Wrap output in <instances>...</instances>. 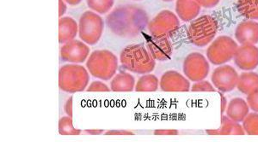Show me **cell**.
Listing matches in <instances>:
<instances>
[{"mask_svg": "<svg viewBox=\"0 0 258 159\" xmlns=\"http://www.w3.org/2000/svg\"><path fill=\"white\" fill-rule=\"evenodd\" d=\"M237 9L248 20H258V0H238Z\"/></svg>", "mask_w": 258, "mask_h": 159, "instance_id": "cell-23", "label": "cell"}, {"mask_svg": "<svg viewBox=\"0 0 258 159\" xmlns=\"http://www.w3.org/2000/svg\"><path fill=\"white\" fill-rule=\"evenodd\" d=\"M182 70L189 81L197 82L208 77L210 70L209 61L200 52H192L185 58Z\"/></svg>", "mask_w": 258, "mask_h": 159, "instance_id": "cell-9", "label": "cell"}, {"mask_svg": "<svg viewBox=\"0 0 258 159\" xmlns=\"http://www.w3.org/2000/svg\"><path fill=\"white\" fill-rule=\"evenodd\" d=\"M191 91L192 92H215L216 88L209 81L203 80V81H197L191 87Z\"/></svg>", "mask_w": 258, "mask_h": 159, "instance_id": "cell-27", "label": "cell"}, {"mask_svg": "<svg viewBox=\"0 0 258 159\" xmlns=\"http://www.w3.org/2000/svg\"><path fill=\"white\" fill-rule=\"evenodd\" d=\"M64 113L68 116H73V98H68L64 105Z\"/></svg>", "mask_w": 258, "mask_h": 159, "instance_id": "cell-31", "label": "cell"}, {"mask_svg": "<svg viewBox=\"0 0 258 159\" xmlns=\"http://www.w3.org/2000/svg\"><path fill=\"white\" fill-rule=\"evenodd\" d=\"M89 8L97 14L105 15L114 7V0H86Z\"/></svg>", "mask_w": 258, "mask_h": 159, "instance_id": "cell-24", "label": "cell"}, {"mask_svg": "<svg viewBox=\"0 0 258 159\" xmlns=\"http://www.w3.org/2000/svg\"><path fill=\"white\" fill-rule=\"evenodd\" d=\"M218 29V21L212 16L203 15L191 22L187 34L188 41L196 47H206L214 41Z\"/></svg>", "mask_w": 258, "mask_h": 159, "instance_id": "cell-5", "label": "cell"}, {"mask_svg": "<svg viewBox=\"0 0 258 159\" xmlns=\"http://www.w3.org/2000/svg\"><path fill=\"white\" fill-rule=\"evenodd\" d=\"M162 1H164V2H171V1H173V0H162Z\"/></svg>", "mask_w": 258, "mask_h": 159, "instance_id": "cell-39", "label": "cell"}, {"mask_svg": "<svg viewBox=\"0 0 258 159\" xmlns=\"http://www.w3.org/2000/svg\"><path fill=\"white\" fill-rule=\"evenodd\" d=\"M247 103L249 104L250 110L258 113V88L248 94Z\"/></svg>", "mask_w": 258, "mask_h": 159, "instance_id": "cell-29", "label": "cell"}, {"mask_svg": "<svg viewBox=\"0 0 258 159\" xmlns=\"http://www.w3.org/2000/svg\"><path fill=\"white\" fill-rule=\"evenodd\" d=\"M119 59L109 50H96L86 61V69L95 78L109 81L117 73Z\"/></svg>", "mask_w": 258, "mask_h": 159, "instance_id": "cell-3", "label": "cell"}, {"mask_svg": "<svg viewBox=\"0 0 258 159\" xmlns=\"http://www.w3.org/2000/svg\"><path fill=\"white\" fill-rule=\"evenodd\" d=\"M79 35V23L71 17H62L59 21V41L66 44Z\"/></svg>", "mask_w": 258, "mask_h": 159, "instance_id": "cell-16", "label": "cell"}, {"mask_svg": "<svg viewBox=\"0 0 258 159\" xmlns=\"http://www.w3.org/2000/svg\"><path fill=\"white\" fill-rule=\"evenodd\" d=\"M153 133L156 135H177L179 132L177 130H156Z\"/></svg>", "mask_w": 258, "mask_h": 159, "instance_id": "cell-33", "label": "cell"}, {"mask_svg": "<svg viewBox=\"0 0 258 159\" xmlns=\"http://www.w3.org/2000/svg\"><path fill=\"white\" fill-rule=\"evenodd\" d=\"M235 38L240 45H255V44H257V22L253 20L241 22L235 30Z\"/></svg>", "mask_w": 258, "mask_h": 159, "instance_id": "cell-15", "label": "cell"}, {"mask_svg": "<svg viewBox=\"0 0 258 159\" xmlns=\"http://www.w3.org/2000/svg\"><path fill=\"white\" fill-rule=\"evenodd\" d=\"M178 16L169 10H163L148 23V30L153 37H172L180 28Z\"/></svg>", "mask_w": 258, "mask_h": 159, "instance_id": "cell-8", "label": "cell"}, {"mask_svg": "<svg viewBox=\"0 0 258 159\" xmlns=\"http://www.w3.org/2000/svg\"><path fill=\"white\" fill-rule=\"evenodd\" d=\"M89 81L88 70L80 64H64L59 70V88L64 93L83 92L87 89Z\"/></svg>", "mask_w": 258, "mask_h": 159, "instance_id": "cell-4", "label": "cell"}, {"mask_svg": "<svg viewBox=\"0 0 258 159\" xmlns=\"http://www.w3.org/2000/svg\"><path fill=\"white\" fill-rule=\"evenodd\" d=\"M159 81L153 74H145L138 79L135 84L136 92H156L159 89Z\"/></svg>", "mask_w": 258, "mask_h": 159, "instance_id": "cell-22", "label": "cell"}, {"mask_svg": "<svg viewBox=\"0 0 258 159\" xmlns=\"http://www.w3.org/2000/svg\"><path fill=\"white\" fill-rule=\"evenodd\" d=\"M159 87L164 92H189L191 90L189 80L176 70L164 73L159 81Z\"/></svg>", "mask_w": 258, "mask_h": 159, "instance_id": "cell-13", "label": "cell"}, {"mask_svg": "<svg viewBox=\"0 0 258 159\" xmlns=\"http://www.w3.org/2000/svg\"><path fill=\"white\" fill-rule=\"evenodd\" d=\"M149 19L142 8L132 5L116 7L107 17V24L112 33L122 38H133L148 26Z\"/></svg>", "mask_w": 258, "mask_h": 159, "instance_id": "cell-1", "label": "cell"}, {"mask_svg": "<svg viewBox=\"0 0 258 159\" xmlns=\"http://www.w3.org/2000/svg\"><path fill=\"white\" fill-rule=\"evenodd\" d=\"M206 133L209 134V135H220V132L219 129H212V130H207Z\"/></svg>", "mask_w": 258, "mask_h": 159, "instance_id": "cell-38", "label": "cell"}, {"mask_svg": "<svg viewBox=\"0 0 258 159\" xmlns=\"http://www.w3.org/2000/svg\"><path fill=\"white\" fill-rule=\"evenodd\" d=\"M197 1L203 8L209 9L217 6L218 4L220 3V0H197Z\"/></svg>", "mask_w": 258, "mask_h": 159, "instance_id": "cell-30", "label": "cell"}, {"mask_svg": "<svg viewBox=\"0 0 258 159\" xmlns=\"http://www.w3.org/2000/svg\"><path fill=\"white\" fill-rule=\"evenodd\" d=\"M243 127L248 135H258V113H249L243 122Z\"/></svg>", "mask_w": 258, "mask_h": 159, "instance_id": "cell-26", "label": "cell"}, {"mask_svg": "<svg viewBox=\"0 0 258 159\" xmlns=\"http://www.w3.org/2000/svg\"><path fill=\"white\" fill-rule=\"evenodd\" d=\"M136 81L130 73L121 71L111 79L110 89L113 92H132L135 88Z\"/></svg>", "mask_w": 258, "mask_h": 159, "instance_id": "cell-19", "label": "cell"}, {"mask_svg": "<svg viewBox=\"0 0 258 159\" xmlns=\"http://www.w3.org/2000/svg\"><path fill=\"white\" fill-rule=\"evenodd\" d=\"M233 59L238 69L252 71L258 67V47L255 45H241Z\"/></svg>", "mask_w": 258, "mask_h": 159, "instance_id": "cell-12", "label": "cell"}, {"mask_svg": "<svg viewBox=\"0 0 258 159\" xmlns=\"http://www.w3.org/2000/svg\"><path fill=\"white\" fill-rule=\"evenodd\" d=\"M106 135H134V133L126 130H110L106 132Z\"/></svg>", "mask_w": 258, "mask_h": 159, "instance_id": "cell-32", "label": "cell"}, {"mask_svg": "<svg viewBox=\"0 0 258 159\" xmlns=\"http://www.w3.org/2000/svg\"><path fill=\"white\" fill-rule=\"evenodd\" d=\"M220 135H244L245 131L239 122H234L228 116H221V125L219 128Z\"/></svg>", "mask_w": 258, "mask_h": 159, "instance_id": "cell-21", "label": "cell"}, {"mask_svg": "<svg viewBox=\"0 0 258 159\" xmlns=\"http://www.w3.org/2000/svg\"><path fill=\"white\" fill-rule=\"evenodd\" d=\"M201 7L197 0H176V15L183 22H192L199 15Z\"/></svg>", "mask_w": 258, "mask_h": 159, "instance_id": "cell-17", "label": "cell"}, {"mask_svg": "<svg viewBox=\"0 0 258 159\" xmlns=\"http://www.w3.org/2000/svg\"><path fill=\"white\" fill-rule=\"evenodd\" d=\"M147 48L156 61H167L171 58L173 47L169 38L153 37L147 41Z\"/></svg>", "mask_w": 258, "mask_h": 159, "instance_id": "cell-14", "label": "cell"}, {"mask_svg": "<svg viewBox=\"0 0 258 159\" xmlns=\"http://www.w3.org/2000/svg\"><path fill=\"white\" fill-rule=\"evenodd\" d=\"M220 98H221V116H222L227 108V101H226V97L222 93H220Z\"/></svg>", "mask_w": 258, "mask_h": 159, "instance_id": "cell-35", "label": "cell"}, {"mask_svg": "<svg viewBox=\"0 0 258 159\" xmlns=\"http://www.w3.org/2000/svg\"><path fill=\"white\" fill-rule=\"evenodd\" d=\"M90 56V47L81 40H73L63 44L60 49V58L69 64H82L87 61Z\"/></svg>", "mask_w": 258, "mask_h": 159, "instance_id": "cell-11", "label": "cell"}, {"mask_svg": "<svg viewBox=\"0 0 258 159\" xmlns=\"http://www.w3.org/2000/svg\"><path fill=\"white\" fill-rule=\"evenodd\" d=\"M238 48L237 41L227 35H221L208 47L207 58L214 65H222L233 59Z\"/></svg>", "mask_w": 258, "mask_h": 159, "instance_id": "cell-7", "label": "cell"}, {"mask_svg": "<svg viewBox=\"0 0 258 159\" xmlns=\"http://www.w3.org/2000/svg\"><path fill=\"white\" fill-rule=\"evenodd\" d=\"M120 62L125 70L138 75L153 72L156 60L147 47L141 44H132L120 52Z\"/></svg>", "mask_w": 258, "mask_h": 159, "instance_id": "cell-2", "label": "cell"}, {"mask_svg": "<svg viewBox=\"0 0 258 159\" xmlns=\"http://www.w3.org/2000/svg\"><path fill=\"white\" fill-rule=\"evenodd\" d=\"M59 133L61 135H80L81 131L74 127L72 117L68 116L59 119Z\"/></svg>", "mask_w": 258, "mask_h": 159, "instance_id": "cell-25", "label": "cell"}, {"mask_svg": "<svg viewBox=\"0 0 258 159\" xmlns=\"http://www.w3.org/2000/svg\"><path fill=\"white\" fill-rule=\"evenodd\" d=\"M238 91L243 94H249L258 88V74L252 71L242 73L238 82Z\"/></svg>", "mask_w": 258, "mask_h": 159, "instance_id": "cell-20", "label": "cell"}, {"mask_svg": "<svg viewBox=\"0 0 258 159\" xmlns=\"http://www.w3.org/2000/svg\"><path fill=\"white\" fill-rule=\"evenodd\" d=\"M238 75L233 67L227 64L219 65L213 71L211 81L214 87L220 93H230L238 86Z\"/></svg>", "mask_w": 258, "mask_h": 159, "instance_id": "cell-10", "label": "cell"}, {"mask_svg": "<svg viewBox=\"0 0 258 159\" xmlns=\"http://www.w3.org/2000/svg\"><path fill=\"white\" fill-rule=\"evenodd\" d=\"M68 10V6L67 3L64 2V0H59V18H62Z\"/></svg>", "mask_w": 258, "mask_h": 159, "instance_id": "cell-34", "label": "cell"}, {"mask_svg": "<svg viewBox=\"0 0 258 159\" xmlns=\"http://www.w3.org/2000/svg\"><path fill=\"white\" fill-rule=\"evenodd\" d=\"M249 106L247 101L241 98H235L229 102L226 108V116L232 121L243 122L249 115Z\"/></svg>", "mask_w": 258, "mask_h": 159, "instance_id": "cell-18", "label": "cell"}, {"mask_svg": "<svg viewBox=\"0 0 258 159\" xmlns=\"http://www.w3.org/2000/svg\"><path fill=\"white\" fill-rule=\"evenodd\" d=\"M66 3L70 5V6H77L79 4L81 3L82 0H64Z\"/></svg>", "mask_w": 258, "mask_h": 159, "instance_id": "cell-37", "label": "cell"}, {"mask_svg": "<svg viewBox=\"0 0 258 159\" xmlns=\"http://www.w3.org/2000/svg\"><path fill=\"white\" fill-rule=\"evenodd\" d=\"M109 88L105 83H103V81H95L91 82L90 86H88L86 91L87 92H109Z\"/></svg>", "mask_w": 258, "mask_h": 159, "instance_id": "cell-28", "label": "cell"}, {"mask_svg": "<svg viewBox=\"0 0 258 159\" xmlns=\"http://www.w3.org/2000/svg\"><path fill=\"white\" fill-rule=\"evenodd\" d=\"M104 29L103 18L93 11L83 12L79 21V36L81 41L90 46L99 42Z\"/></svg>", "mask_w": 258, "mask_h": 159, "instance_id": "cell-6", "label": "cell"}, {"mask_svg": "<svg viewBox=\"0 0 258 159\" xmlns=\"http://www.w3.org/2000/svg\"><path fill=\"white\" fill-rule=\"evenodd\" d=\"M87 134H91V135H99L103 133V130H86L85 132Z\"/></svg>", "mask_w": 258, "mask_h": 159, "instance_id": "cell-36", "label": "cell"}]
</instances>
